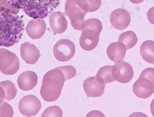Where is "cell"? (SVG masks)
I'll return each mask as SVG.
<instances>
[{"mask_svg":"<svg viewBox=\"0 0 154 117\" xmlns=\"http://www.w3.org/2000/svg\"><path fill=\"white\" fill-rule=\"evenodd\" d=\"M18 8L0 6V46L10 47L18 43L24 30V24L17 13Z\"/></svg>","mask_w":154,"mask_h":117,"instance_id":"1","label":"cell"},{"mask_svg":"<svg viewBox=\"0 0 154 117\" xmlns=\"http://www.w3.org/2000/svg\"><path fill=\"white\" fill-rule=\"evenodd\" d=\"M14 7L34 19L45 18L59 6L60 0H10Z\"/></svg>","mask_w":154,"mask_h":117,"instance_id":"2","label":"cell"},{"mask_svg":"<svg viewBox=\"0 0 154 117\" xmlns=\"http://www.w3.org/2000/svg\"><path fill=\"white\" fill-rule=\"evenodd\" d=\"M66 80L63 73L57 68L48 71L42 78L41 96L47 102L57 100L61 94Z\"/></svg>","mask_w":154,"mask_h":117,"instance_id":"3","label":"cell"},{"mask_svg":"<svg viewBox=\"0 0 154 117\" xmlns=\"http://www.w3.org/2000/svg\"><path fill=\"white\" fill-rule=\"evenodd\" d=\"M20 63L17 55L5 48H0V71L6 75H13L19 70Z\"/></svg>","mask_w":154,"mask_h":117,"instance_id":"4","label":"cell"},{"mask_svg":"<svg viewBox=\"0 0 154 117\" xmlns=\"http://www.w3.org/2000/svg\"><path fill=\"white\" fill-rule=\"evenodd\" d=\"M65 13L71 20L72 27L82 31L87 13L84 11L76 3L75 0H67L65 4Z\"/></svg>","mask_w":154,"mask_h":117,"instance_id":"5","label":"cell"},{"mask_svg":"<svg viewBox=\"0 0 154 117\" xmlns=\"http://www.w3.org/2000/svg\"><path fill=\"white\" fill-rule=\"evenodd\" d=\"M75 53V46L69 40H59L53 48V53L56 59L61 62H66L72 59Z\"/></svg>","mask_w":154,"mask_h":117,"instance_id":"6","label":"cell"},{"mask_svg":"<svg viewBox=\"0 0 154 117\" xmlns=\"http://www.w3.org/2000/svg\"><path fill=\"white\" fill-rule=\"evenodd\" d=\"M41 108V103L35 95H29L21 98L19 102V110L26 116L36 115Z\"/></svg>","mask_w":154,"mask_h":117,"instance_id":"7","label":"cell"},{"mask_svg":"<svg viewBox=\"0 0 154 117\" xmlns=\"http://www.w3.org/2000/svg\"><path fill=\"white\" fill-rule=\"evenodd\" d=\"M132 66L127 62L121 61L113 66L112 75L114 80L121 83H127L134 77Z\"/></svg>","mask_w":154,"mask_h":117,"instance_id":"8","label":"cell"},{"mask_svg":"<svg viewBox=\"0 0 154 117\" xmlns=\"http://www.w3.org/2000/svg\"><path fill=\"white\" fill-rule=\"evenodd\" d=\"M110 21L114 28L118 30H124L129 27L131 23V14L126 10L118 8L111 13Z\"/></svg>","mask_w":154,"mask_h":117,"instance_id":"9","label":"cell"},{"mask_svg":"<svg viewBox=\"0 0 154 117\" xmlns=\"http://www.w3.org/2000/svg\"><path fill=\"white\" fill-rule=\"evenodd\" d=\"M133 92L139 98H148L150 97L154 91V81L139 77L133 85Z\"/></svg>","mask_w":154,"mask_h":117,"instance_id":"10","label":"cell"},{"mask_svg":"<svg viewBox=\"0 0 154 117\" xmlns=\"http://www.w3.org/2000/svg\"><path fill=\"white\" fill-rule=\"evenodd\" d=\"M106 85L100 83L96 77H92L85 80L83 87L85 94L88 98L100 97L104 93Z\"/></svg>","mask_w":154,"mask_h":117,"instance_id":"11","label":"cell"},{"mask_svg":"<svg viewBox=\"0 0 154 117\" xmlns=\"http://www.w3.org/2000/svg\"><path fill=\"white\" fill-rule=\"evenodd\" d=\"M100 33L98 32L86 30H82L79 40V44L82 49L85 51H91L95 49L99 41Z\"/></svg>","mask_w":154,"mask_h":117,"instance_id":"12","label":"cell"},{"mask_svg":"<svg viewBox=\"0 0 154 117\" xmlns=\"http://www.w3.org/2000/svg\"><path fill=\"white\" fill-rule=\"evenodd\" d=\"M20 52L22 59L29 65L35 64L41 56L37 47L29 42H25L21 45Z\"/></svg>","mask_w":154,"mask_h":117,"instance_id":"13","label":"cell"},{"mask_svg":"<svg viewBox=\"0 0 154 117\" xmlns=\"http://www.w3.org/2000/svg\"><path fill=\"white\" fill-rule=\"evenodd\" d=\"M46 30V23L41 18L31 20L26 27V31L28 36L32 39L41 38L44 35Z\"/></svg>","mask_w":154,"mask_h":117,"instance_id":"14","label":"cell"},{"mask_svg":"<svg viewBox=\"0 0 154 117\" xmlns=\"http://www.w3.org/2000/svg\"><path fill=\"white\" fill-rule=\"evenodd\" d=\"M38 77L35 72L26 71L22 73L18 77V85L23 91H29L35 88L38 84Z\"/></svg>","mask_w":154,"mask_h":117,"instance_id":"15","label":"cell"},{"mask_svg":"<svg viewBox=\"0 0 154 117\" xmlns=\"http://www.w3.org/2000/svg\"><path fill=\"white\" fill-rule=\"evenodd\" d=\"M49 24L51 30L56 34H61L67 28V21L64 14L60 11H55L49 16Z\"/></svg>","mask_w":154,"mask_h":117,"instance_id":"16","label":"cell"},{"mask_svg":"<svg viewBox=\"0 0 154 117\" xmlns=\"http://www.w3.org/2000/svg\"><path fill=\"white\" fill-rule=\"evenodd\" d=\"M126 48L121 42H114L109 45L107 55L109 59L114 63L123 61L126 55Z\"/></svg>","mask_w":154,"mask_h":117,"instance_id":"17","label":"cell"},{"mask_svg":"<svg viewBox=\"0 0 154 117\" xmlns=\"http://www.w3.org/2000/svg\"><path fill=\"white\" fill-rule=\"evenodd\" d=\"M140 55L143 59L149 63H154V43L152 40H147L140 46Z\"/></svg>","mask_w":154,"mask_h":117,"instance_id":"18","label":"cell"},{"mask_svg":"<svg viewBox=\"0 0 154 117\" xmlns=\"http://www.w3.org/2000/svg\"><path fill=\"white\" fill-rule=\"evenodd\" d=\"M113 66L107 65L101 67L96 74L97 80L102 84L106 85L115 81L112 75Z\"/></svg>","mask_w":154,"mask_h":117,"instance_id":"19","label":"cell"},{"mask_svg":"<svg viewBox=\"0 0 154 117\" xmlns=\"http://www.w3.org/2000/svg\"><path fill=\"white\" fill-rule=\"evenodd\" d=\"M138 39L135 33L132 31H128L122 33L119 38V42L122 43L126 48L130 49L137 43Z\"/></svg>","mask_w":154,"mask_h":117,"instance_id":"20","label":"cell"},{"mask_svg":"<svg viewBox=\"0 0 154 117\" xmlns=\"http://www.w3.org/2000/svg\"><path fill=\"white\" fill-rule=\"evenodd\" d=\"M76 3L81 9L86 12H94L101 6V0H75Z\"/></svg>","mask_w":154,"mask_h":117,"instance_id":"21","label":"cell"},{"mask_svg":"<svg viewBox=\"0 0 154 117\" xmlns=\"http://www.w3.org/2000/svg\"><path fill=\"white\" fill-rule=\"evenodd\" d=\"M1 86L5 91V99L7 101H11L14 99L17 94V88L14 83L10 81L6 80L0 83Z\"/></svg>","mask_w":154,"mask_h":117,"instance_id":"22","label":"cell"},{"mask_svg":"<svg viewBox=\"0 0 154 117\" xmlns=\"http://www.w3.org/2000/svg\"><path fill=\"white\" fill-rule=\"evenodd\" d=\"M91 30L100 33L102 30V24L101 21L96 18H91L85 21L82 30Z\"/></svg>","mask_w":154,"mask_h":117,"instance_id":"23","label":"cell"},{"mask_svg":"<svg viewBox=\"0 0 154 117\" xmlns=\"http://www.w3.org/2000/svg\"><path fill=\"white\" fill-rule=\"evenodd\" d=\"M42 117H48V116H63V111L57 106H53L47 108L41 115Z\"/></svg>","mask_w":154,"mask_h":117,"instance_id":"24","label":"cell"},{"mask_svg":"<svg viewBox=\"0 0 154 117\" xmlns=\"http://www.w3.org/2000/svg\"><path fill=\"white\" fill-rule=\"evenodd\" d=\"M57 68L63 73L66 81L74 78L76 74L75 68L70 65L60 66V67H57Z\"/></svg>","mask_w":154,"mask_h":117,"instance_id":"25","label":"cell"},{"mask_svg":"<svg viewBox=\"0 0 154 117\" xmlns=\"http://www.w3.org/2000/svg\"><path fill=\"white\" fill-rule=\"evenodd\" d=\"M14 112L11 106L8 103L3 101L0 103V116H13Z\"/></svg>","mask_w":154,"mask_h":117,"instance_id":"26","label":"cell"},{"mask_svg":"<svg viewBox=\"0 0 154 117\" xmlns=\"http://www.w3.org/2000/svg\"><path fill=\"white\" fill-rule=\"evenodd\" d=\"M153 71L154 69L153 68H148L145 69L140 75V77H143L145 78H147L148 80H150L151 81H154L153 80Z\"/></svg>","mask_w":154,"mask_h":117,"instance_id":"27","label":"cell"},{"mask_svg":"<svg viewBox=\"0 0 154 117\" xmlns=\"http://www.w3.org/2000/svg\"><path fill=\"white\" fill-rule=\"evenodd\" d=\"M87 116H105V115L99 111H93L88 113Z\"/></svg>","mask_w":154,"mask_h":117,"instance_id":"28","label":"cell"},{"mask_svg":"<svg viewBox=\"0 0 154 117\" xmlns=\"http://www.w3.org/2000/svg\"><path fill=\"white\" fill-rule=\"evenodd\" d=\"M5 99V91L3 88L0 86V103H2Z\"/></svg>","mask_w":154,"mask_h":117,"instance_id":"29","label":"cell"},{"mask_svg":"<svg viewBox=\"0 0 154 117\" xmlns=\"http://www.w3.org/2000/svg\"><path fill=\"white\" fill-rule=\"evenodd\" d=\"M129 1L134 4H140L142 3L144 0H129Z\"/></svg>","mask_w":154,"mask_h":117,"instance_id":"30","label":"cell"}]
</instances>
